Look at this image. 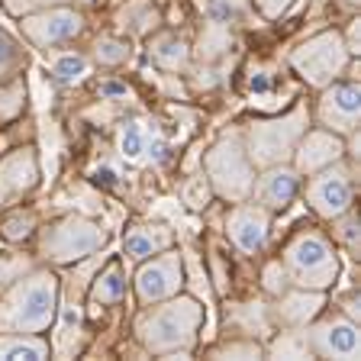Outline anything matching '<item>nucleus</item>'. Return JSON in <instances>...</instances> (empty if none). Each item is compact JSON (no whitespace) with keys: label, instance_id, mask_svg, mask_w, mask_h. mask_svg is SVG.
<instances>
[{"label":"nucleus","instance_id":"35","mask_svg":"<svg viewBox=\"0 0 361 361\" xmlns=\"http://www.w3.org/2000/svg\"><path fill=\"white\" fill-rule=\"evenodd\" d=\"M345 213H348V219H345V223H342V229H338V235L345 239V245H348V248H355V245H358V216H355L352 210H345Z\"/></svg>","mask_w":361,"mask_h":361},{"label":"nucleus","instance_id":"11","mask_svg":"<svg viewBox=\"0 0 361 361\" xmlns=\"http://www.w3.org/2000/svg\"><path fill=\"white\" fill-rule=\"evenodd\" d=\"M310 352L326 355V358H358L361 345H358V329L355 323L336 316V319H326L310 332Z\"/></svg>","mask_w":361,"mask_h":361},{"label":"nucleus","instance_id":"37","mask_svg":"<svg viewBox=\"0 0 361 361\" xmlns=\"http://www.w3.org/2000/svg\"><path fill=\"white\" fill-rule=\"evenodd\" d=\"M255 4L262 7L264 16H281L287 10V4H290V0H255Z\"/></svg>","mask_w":361,"mask_h":361},{"label":"nucleus","instance_id":"7","mask_svg":"<svg viewBox=\"0 0 361 361\" xmlns=\"http://www.w3.org/2000/svg\"><path fill=\"white\" fill-rule=\"evenodd\" d=\"M106 242L104 226L90 223L84 216H65L61 223L49 226L42 235V252L52 262H78V258L97 252Z\"/></svg>","mask_w":361,"mask_h":361},{"label":"nucleus","instance_id":"23","mask_svg":"<svg viewBox=\"0 0 361 361\" xmlns=\"http://www.w3.org/2000/svg\"><path fill=\"white\" fill-rule=\"evenodd\" d=\"M49 345L39 338H20V336H4L0 338V358H45Z\"/></svg>","mask_w":361,"mask_h":361},{"label":"nucleus","instance_id":"26","mask_svg":"<svg viewBox=\"0 0 361 361\" xmlns=\"http://www.w3.org/2000/svg\"><path fill=\"white\" fill-rule=\"evenodd\" d=\"M271 355H281V358H307V355H310V342H307V336L290 332V336L278 338V342L271 345Z\"/></svg>","mask_w":361,"mask_h":361},{"label":"nucleus","instance_id":"28","mask_svg":"<svg viewBox=\"0 0 361 361\" xmlns=\"http://www.w3.org/2000/svg\"><path fill=\"white\" fill-rule=\"evenodd\" d=\"M271 90H274L271 75L262 71V68H255V71L248 75V94H252V97H271Z\"/></svg>","mask_w":361,"mask_h":361},{"label":"nucleus","instance_id":"30","mask_svg":"<svg viewBox=\"0 0 361 361\" xmlns=\"http://www.w3.org/2000/svg\"><path fill=\"white\" fill-rule=\"evenodd\" d=\"M23 271H26V262H20L16 255H0V284L20 281Z\"/></svg>","mask_w":361,"mask_h":361},{"label":"nucleus","instance_id":"34","mask_svg":"<svg viewBox=\"0 0 361 361\" xmlns=\"http://www.w3.org/2000/svg\"><path fill=\"white\" fill-rule=\"evenodd\" d=\"M90 178L97 180L100 188H116V184H120V171H116L113 165H106V161L94 168V171H90Z\"/></svg>","mask_w":361,"mask_h":361},{"label":"nucleus","instance_id":"32","mask_svg":"<svg viewBox=\"0 0 361 361\" xmlns=\"http://www.w3.org/2000/svg\"><path fill=\"white\" fill-rule=\"evenodd\" d=\"M16 59H20V52H16L13 39L7 32H0V71H7L10 65H16Z\"/></svg>","mask_w":361,"mask_h":361},{"label":"nucleus","instance_id":"9","mask_svg":"<svg viewBox=\"0 0 361 361\" xmlns=\"http://www.w3.org/2000/svg\"><path fill=\"white\" fill-rule=\"evenodd\" d=\"M180 281H184V274H180V258L161 255L139 268L135 290H139V300L142 303H158V300L174 297V293L180 290Z\"/></svg>","mask_w":361,"mask_h":361},{"label":"nucleus","instance_id":"40","mask_svg":"<svg viewBox=\"0 0 361 361\" xmlns=\"http://www.w3.org/2000/svg\"><path fill=\"white\" fill-rule=\"evenodd\" d=\"M20 0H10V7H16ZM23 4H45V0H23Z\"/></svg>","mask_w":361,"mask_h":361},{"label":"nucleus","instance_id":"15","mask_svg":"<svg viewBox=\"0 0 361 361\" xmlns=\"http://www.w3.org/2000/svg\"><path fill=\"white\" fill-rule=\"evenodd\" d=\"M297 188H300V178L293 168H284V165H271V171L262 178L258 184V194L268 207H287V203L297 197Z\"/></svg>","mask_w":361,"mask_h":361},{"label":"nucleus","instance_id":"36","mask_svg":"<svg viewBox=\"0 0 361 361\" xmlns=\"http://www.w3.org/2000/svg\"><path fill=\"white\" fill-rule=\"evenodd\" d=\"M184 197H188L190 207H203V203H207V184H203V178L190 180L188 190H184Z\"/></svg>","mask_w":361,"mask_h":361},{"label":"nucleus","instance_id":"12","mask_svg":"<svg viewBox=\"0 0 361 361\" xmlns=\"http://www.w3.org/2000/svg\"><path fill=\"white\" fill-rule=\"evenodd\" d=\"M358 84H332L319 100V116L336 133H355L358 126Z\"/></svg>","mask_w":361,"mask_h":361},{"label":"nucleus","instance_id":"22","mask_svg":"<svg viewBox=\"0 0 361 361\" xmlns=\"http://www.w3.org/2000/svg\"><path fill=\"white\" fill-rule=\"evenodd\" d=\"M152 59L161 68H168V71H178V68L188 65V45L180 42L178 36H165L152 45Z\"/></svg>","mask_w":361,"mask_h":361},{"label":"nucleus","instance_id":"19","mask_svg":"<svg viewBox=\"0 0 361 361\" xmlns=\"http://www.w3.org/2000/svg\"><path fill=\"white\" fill-rule=\"evenodd\" d=\"M319 307H323V297H319L316 290L307 293V287H303L300 293H290V297L281 303V316L293 326H303L307 319H313V316L319 313Z\"/></svg>","mask_w":361,"mask_h":361},{"label":"nucleus","instance_id":"18","mask_svg":"<svg viewBox=\"0 0 361 361\" xmlns=\"http://www.w3.org/2000/svg\"><path fill=\"white\" fill-rule=\"evenodd\" d=\"M155 133H149V123L142 120H126L116 133V149L126 161H142L145 158V149H149V139Z\"/></svg>","mask_w":361,"mask_h":361},{"label":"nucleus","instance_id":"10","mask_svg":"<svg viewBox=\"0 0 361 361\" xmlns=\"http://www.w3.org/2000/svg\"><path fill=\"white\" fill-rule=\"evenodd\" d=\"M23 30H26V36L36 45H59V42L75 39L84 30V16L75 13V10L55 7V10H42L36 16H26Z\"/></svg>","mask_w":361,"mask_h":361},{"label":"nucleus","instance_id":"39","mask_svg":"<svg viewBox=\"0 0 361 361\" xmlns=\"http://www.w3.org/2000/svg\"><path fill=\"white\" fill-rule=\"evenodd\" d=\"M219 355H252V358H255L258 348H255V345H226Z\"/></svg>","mask_w":361,"mask_h":361},{"label":"nucleus","instance_id":"4","mask_svg":"<svg viewBox=\"0 0 361 361\" xmlns=\"http://www.w3.org/2000/svg\"><path fill=\"white\" fill-rule=\"evenodd\" d=\"M284 264H287V271H290L293 284L310 287V290L329 287L338 274V262H336V255H332L329 242L316 233L297 235V239L287 245Z\"/></svg>","mask_w":361,"mask_h":361},{"label":"nucleus","instance_id":"16","mask_svg":"<svg viewBox=\"0 0 361 361\" xmlns=\"http://www.w3.org/2000/svg\"><path fill=\"white\" fill-rule=\"evenodd\" d=\"M171 245V233L168 229H161V226H139V229H133V233L126 235V242H123V252H126L133 262H142V258L155 255V252H161V248Z\"/></svg>","mask_w":361,"mask_h":361},{"label":"nucleus","instance_id":"24","mask_svg":"<svg viewBox=\"0 0 361 361\" xmlns=\"http://www.w3.org/2000/svg\"><path fill=\"white\" fill-rule=\"evenodd\" d=\"M123 293H126L123 271L116 268V264H110V268L97 278V284H94V300L97 303H116V300H123Z\"/></svg>","mask_w":361,"mask_h":361},{"label":"nucleus","instance_id":"6","mask_svg":"<svg viewBox=\"0 0 361 361\" xmlns=\"http://www.w3.org/2000/svg\"><path fill=\"white\" fill-rule=\"evenodd\" d=\"M293 68L307 78L316 87H326L332 84L348 65V45L342 42L338 32H319V36L307 39V42L290 55Z\"/></svg>","mask_w":361,"mask_h":361},{"label":"nucleus","instance_id":"20","mask_svg":"<svg viewBox=\"0 0 361 361\" xmlns=\"http://www.w3.org/2000/svg\"><path fill=\"white\" fill-rule=\"evenodd\" d=\"M87 75H90V61L78 52H65L52 61V78L59 84H68V87H71V84H81Z\"/></svg>","mask_w":361,"mask_h":361},{"label":"nucleus","instance_id":"17","mask_svg":"<svg viewBox=\"0 0 361 361\" xmlns=\"http://www.w3.org/2000/svg\"><path fill=\"white\" fill-rule=\"evenodd\" d=\"M32 178H36V165H32L30 152H20V155L7 158V161L0 165V197L26 190L32 184Z\"/></svg>","mask_w":361,"mask_h":361},{"label":"nucleus","instance_id":"14","mask_svg":"<svg viewBox=\"0 0 361 361\" xmlns=\"http://www.w3.org/2000/svg\"><path fill=\"white\" fill-rule=\"evenodd\" d=\"M342 142H338L332 133H310L303 139L300 152H297V171H323L326 165H336L338 158H342Z\"/></svg>","mask_w":361,"mask_h":361},{"label":"nucleus","instance_id":"38","mask_svg":"<svg viewBox=\"0 0 361 361\" xmlns=\"http://www.w3.org/2000/svg\"><path fill=\"white\" fill-rule=\"evenodd\" d=\"M100 97H129V87L116 81H104L100 84Z\"/></svg>","mask_w":361,"mask_h":361},{"label":"nucleus","instance_id":"29","mask_svg":"<svg viewBox=\"0 0 361 361\" xmlns=\"http://www.w3.org/2000/svg\"><path fill=\"white\" fill-rule=\"evenodd\" d=\"M264 287H268L271 293H284L287 290V268H281L278 262H271L268 268H264Z\"/></svg>","mask_w":361,"mask_h":361},{"label":"nucleus","instance_id":"1","mask_svg":"<svg viewBox=\"0 0 361 361\" xmlns=\"http://www.w3.org/2000/svg\"><path fill=\"white\" fill-rule=\"evenodd\" d=\"M59 284L49 271H36L10 290L0 307V332H39L52 323Z\"/></svg>","mask_w":361,"mask_h":361},{"label":"nucleus","instance_id":"2","mask_svg":"<svg viewBox=\"0 0 361 361\" xmlns=\"http://www.w3.org/2000/svg\"><path fill=\"white\" fill-rule=\"evenodd\" d=\"M203 319V310L197 300H168L161 307L149 310V313L139 319V338L152 352H188L190 342H194V332Z\"/></svg>","mask_w":361,"mask_h":361},{"label":"nucleus","instance_id":"25","mask_svg":"<svg viewBox=\"0 0 361 361\" xmlns=\"http://www.w3.org/2000/svg\"><path fill=\"white\" fill-rule=\"evenodd\" d=\"M207 13H210L213 26H223V30H229V26H233V23H239L242 16L248 13V10H245V4H242V0H210Z\"/></svg>","mask_w":361,"mask_h":361},{"label":"nucleus","instance_id":"5","mask_svg":"<svg viewBox=\"0 0 361 361\" xmlns=\"http://www.w3.org/2000/svg\"><path fill=\"white\" fill-rule=\"evenodd\" d=\"M310 123V113L293 110L290 116L281 120H264V123H252L248 129V158H255L258 165H278L293 152V145L300 142L303 129Z\"/></svg>","mask_w":361,"mask_h":361},{"label":"nucleus","instance_id":"13","mask_svg":"<svg viewBox=\"0 0 361 361\" xmlns=\"http://www.w3.org/2000/svg\"><path fill=\"white\" fill-rule=\"evenodd\" d=\"M229 239L235 242V248H242L245 255L262 252L268 242V213L262 207H235L229 213Z\"/></svg>","mask_w":361,"mask_h":361},{"label":"nucleus","instance_id":"27","mask_svg":"<svg viewBox=\"0 0 361 361\" xmlns=\"http://www.w3.org/2000/svg\"><path fill=\"white\" fill-rule=\"evenodd\" d=\"M97 59H100V65H120V61L129 59V45L120 42V39H100Z\"/></svg>","mask_w":361,"mask_h":361},{"label":"nucleus","instance_id":"21","mask_svg":"<svg viewBox=\"0 0 361 361\" xmlns=\"http://www.w3.org/2000/svg\"><path fill=\"white\" fill-rule=\"evenodd\" d=\"M78 332H81V307L78 303H65L61 307V326L59 336H55V352L68 355L78 345Z\"/></svg>","mask_w":361,"mask_h":361},{"label":"nucleus","instance_id":"8","mask_svg":"<svg viewBox=\"0 0 361 361\" xmlns=\"http://www.w3.org/2000/svg\"><path fill=\"white\" fill-rule=\"evenodd\" d=\"M310 203L316 213H323L329 219L345 216V210H352V178L345 168L326 165V171L310 184Z\"/></svg>","mask_w":361,"mask_h":361},{"label":"nucleus","instance_id":"31","mask_svg":"<svg viewBox=\"0 0 361 361\" xmlns=\"http://www.w3.org/2000/svg\"><path fill=\"white\" fill-rule=\"evenodd\" d=\"M32 233V216H13L4 223V235L7 239H26Z\"/></svg>","mask_w":361,"mask_h":361},{"label":"nucleus","instance_id":"3","mask_svg":"<svg viewBox=\"0 0 361 361\" xmlns=\"http://www.w3.org/2000/svg\"><path fill=\"white\" fill-rule=\"evenodd\" d=\"M207 174H210L216 194H223L226 200L239 203L252 194L255 174H252V161H248V152L239 135H226L223 142L213 145L207 155Z\"/></svg>","mask_w":361,"mask_h":361},{"label":"nucleus","instance_id":"33","mask_svg":"<svg viewBox=\"0 0 361 361\" xmlns=\"http://www.w3.org/2000/svg\"><path fill=\"white\" fill-rule=\"evenodd\" d=\"M145 158H149V161H155V165H165L168 158H171V149H168L165 139H155V135H152L149 149H145Z\"/></svg>","mask_w":361,"mask_h":361}]
</instances>
